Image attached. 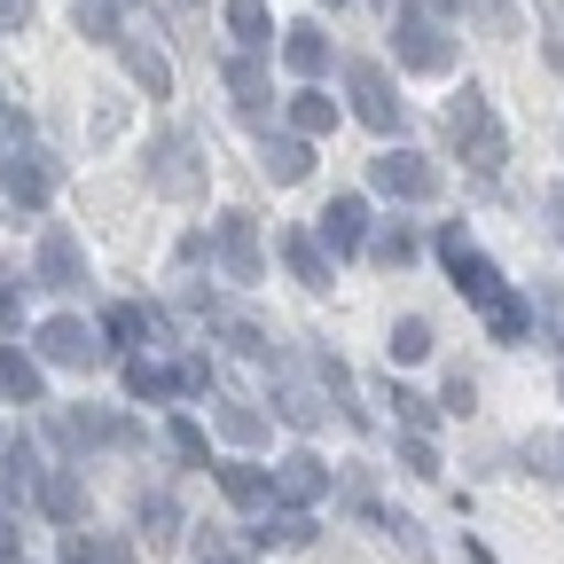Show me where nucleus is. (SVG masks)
<instances>
[{
  "mask_svg": "<svg viewBox=\"0 0 564 564\" xmlns=\"http://www.w3.org/2000/svg\"><path fill=\"white\" fill-rule=\"evenodd\" d=\"M400 463H408L415 478H440V447L423 440V432H408V440H400Z\"/></svg>",
  "mask_w": 564,
  "mask_h": 564,
  "instance_id": "nucleus-41",
  "label": "nucleus"
},
{
  "mask_svg": "<svg viewBox=\"0 0 564 564\" xmlns=\"http://www.w3.org/2000/svg\"><path fill=\"white\" fill-rule=\"evenodd\" d=\"M337 79H345L352 118H361L369 133H384V141H392V133L408 126V102H400V87L384 79V63H377V55H345V63H337Z\"/></svg>",
  "mask_w": 564,
  "mask_h": 564,
  "instance_id": "nucleus-3",
  "label": "nucleus"
},
{
  "mask_svg": "<svg viewBox=\"0 0 564 564\" xmlns=\"http://www.w3.org/2000/svg\"><path fill=\"white\" fill-rule=\"evenodd\" d=\"M0 400H17V408H40V400H47L40 352H24V345H0Z\"/></svg>",
  "mask_w": 564,
  "mask_h": 564,
  "instance_id": "nucleus-16",
  "label": "nucleus"
},
{
  "mask_svg": "<svg viewBox=\"0 0 564 564\" xmlns=\"http://www.w3.org/2000/svg\"><path fill=\"white\" fill-rule=\"evenodd\" d=\"M32 502H40V510H47L55 525H79V518H87V486H79V478H70V470H47V478H40V494H32Z\"/></svg>",
  "mask_w": 564,
  "mask_h": 564,
  "instance_id": "nucleus-22",
  "label": "nucleus"
},
{
  "mask_svg": "<svg viewBox=\"0 0 564 564\" xmlns=\"http://www.w3.org/2000/svg\"><path fill=\"white\" fill-rule=\"evenodd\" d=\"M423 9H432V17H455V9H463V0H423Z\"/></svg>",
  "mask_w": 564,
  "mask_h": 564,
  "instance_id": "nucleus-50",
  "label": "nucleus"
},
{
  "mask_svg": "<svg viewBox=\"0 0 564 564\" xmlns=\"http://www.w3.org/2000/svg\"><path fill=\"white\" fill-rule=\"evenodd\" d=\"M463 9H478V24H486L494 40H510V32H518V0H463Z\"/></svg>",
  "mask_w": 564,
  "mask_h": 564,
  "instance_id": "nucleus-40",
  "label": "nucleus"
},
{
  "mask_svg": "<svg viewBox=\"0 0 564 564\" xmlns=\"http://www.w3.org/2000/svg\"><path fill=\"white\" fill-rule=\"evenodd\" d=\"M220 494L236 510H267L274 502V470H259V463H220Z\"/></svg>",
  "mask_w": 564,
  "mask_h": 564,
  "instance_id": "nucleus-24",
  "label": "nucleus"
},
{
  "mask_svg": "<svg viewBox=\"0 0 564 564\" xmlns=\"http://www.w3.org/2000/svg\"><path fill=\"white\" fill-rule=\"evenodd\" d=\"M274 243H282V267H291V282H299V291H329V282H337V267H329L322 236H306V228H282Z\"/></svg>",
  "mask_w": 564,
  "mask_h": 564,
  "instance_id": "nucleus-15",
  "label": "nucleus"
},
{
  "mask_svg": "<svg viewBox=\"0 0 564 564\" xmlns=\"http://www.w3.org/2000/svg\"><path fill=\"white\" fill-rule=\"evenodd\" d=\"M126 392L133 400H150V408H165V400H188V384H181V369H158V361H126Z\"/></svg>",
  "mask_w": 564,
  "mask_h": 564,
  "instance_id": "nucleus-23",
  "label": "nucleus"
},
{
  "mask_svg": "<svg viewBox=\"0 0 564 564\" xmlns=\"http://www.w3.org/2000/svg\"><path fill=\"white\" fill-rule=\"evenodd\" d=\"M141 533H150V549L181 541V502H173V494H141Z\"/></svg>",
  "mask_w": 564,
  "mask_h": 564,
  "instance_id": "nucleus-33",
  "label": "nucleus"
},
{
  "mask_svg": "<svg viewBox=\"0 0 564 564\" xmlns=\"http://www.w3.org/2000/svg\"><path fill=\"white\" fill-rule=\"evenodd\" d=\"M259 173H267L274 188H299V181L314 173V150H306V133H274L267 150H259Z\"/></svg>",
  "mask_w": 564,
  "mask_h": 564,
  "instance_id": "nucleus-19",
  "label": "nucleus"
},
{
  "mask_svg": "<svg viewBox=\"0 0 564 564\" xmlns=\"http://www.w3.org/2000/svg\"><path fill=\"white\" fill-rule=\"evenodd\" d=\"M337 63V47H329V32L322 24H282V70H291V79H322V70Z\"/></svg>",
  "mask_w": 564,
  "mask_h": 564,
  "instance_id": "nucleus-14",
  "label": "nucleus"
},
{
  "mask_svg": "<svg viewBox=\"0 0 564 564\" xmlns=\"http://www.w3.org/2000/svg\"><path fill=\"white\" fill-rule=\"evenodd\" d=\"M24 150H32V118L0 102V165H9V158H24Z\"/></svg>",
  "mask_w": 564,
  "mask_h": 564,
  "instance_id": "nucleus-39",
  "label": "nucleus"
},
{
  "mask_svg": "<svg viewBox=\"0 0 564 564\" xmlns=\"http://www.w3.org/2000/svg\"><path fill=\"white\" fill-rule=\"evenodd\" d=\"M70 32H79V40H126L118 32V0H70Z\"/></svg>",
  "mask_w": 564,
  "mask_h": 564,
  "instance_id": "nucleus-32",
  "label": "nucleus"
},
{
  "mask_svg": "<svg viewBox=\"0 0 564 564\" xmlns=\"http://www.w3.org/2000/svg\"><path fill=\"white\" fill-rule=\"evenodd\" d=\"M369 251H377V267H408L423 243H415V228H400V220H384L377 236H369Z\"/></svg>",
  "mask_w": 564,
  "mask_h": 564,
  "instance_id": "nucleus-37",
  "label": "nucleus"
},
{
  "mask_svg": "<svg viewBox=\"0 0 564 564\" xmlns=\"http://www.w3.org/2000/svg\"><path fill=\"white\" fill-rule=\"evenodd\" d=\"M32 24V0H0V32H24Z\"/></svg>",
  "mask_w": 564,
  "mask_h": 564,
  "instance_id": "nucleus-45",
  "label": "nucleus"
},
{
  "mask_svg": "<svg viewBox=\"0 0 564 564\" xmlns=\"http://www.w3.org/2000/svg\"><path fill=\"white\" fill-rule=\"evenodd\" d=\"M447 141H455V150H463V165L478 173V181H494V173H502L510 165V133H502V118H494V102H486V87H455L447 95Z\"/></svg>",
  "mask_w": 564,
  "mask_h": 564,
  "instance_id": "nucleus-1",
  "label": "nucleus"
},
{
  "mask_svg": "<svg viewBox=\"0 0 564 564\" xmlns=\"http://www.w3.org/2000/svg\"><path fill=\"white\" fill-rule=\"evenodd\" d=\"M267 369H274V415H282V423H299V432H314V423H322V415L337 408V400L322 392V377H299L291 361H267Z\"/></svg>",
  "mask_w": 564,
  "mask_h": 564,
  "instance_id": "nucleus-11",
  "label": "nucleus"
},
{
  "mask_svg": "<svg viewBox=\"0 0 564 564\" xmlns=\"http://www.w3.org/2000/svg\"><path fill=\"white\" fill-rule=\"evenodd\" d=\"M55 440H70V447H102V440H133L118 415H102V408H63L55 415Z\"/></svg>",
  "mask_w": 564,
  "mask_h": 564,
  "instance_id": "nucleus-21",
  "label": "nucleus"
},
{
  "mask_svg": "<svg viewBox=\"0 0 564 564\" xmlns=\"http://www.w3.org/2000/svg\"><path fill=\"white\" fill-rule=\"evenodd\" d=\"M0 188H9V204H24V212H47V196H55V173L24 150V158H9L0 165Z\"/></svg>",
  "mask_w": 564,
  "mask_h": 564,
  "instance_id": "nucleus-20",
  "label": "nucleus"
},
{
  "mask_svg": "<svg viewBox=\"0 0 564 564\" xmlns=\"http://www.w3.org/2000/svg\"><path fill=\"white\" fill-rule=\"evenodd\" d=\"M322 494H329V463H322V455L299 447V455L274 463V502H282V510H314Z\"/></svg>",
  "mask_w": 564,
  "mask_h": 564,
  "instance_id": "nucleus-12",
  "label": "nucleus"
},
{
  "mask_svg": "<svg viewBox=\"0 0 564 564\" xmlns=\"http://www.w3.org/2000/svg\"><path fill=\"white\" fill-rule=\"evenodd\" d=\"M392 408H400L408 432H432V423H440V400H423V392H408V384H392Z\"/></svg>",
  "mask_w": 564,
  "mask_h": 564,
  "instance_id": "nucleus-38",
  "label": "nucleus"
},
{
  "mask_svg": "<svg viewBox=\"0 0 564 564\" xmlns=\"http://www.w3.org/2000/svg\"><path fill=\"white\" fill-rule=\"evenodd\" d=\"M369 188L400 196V204H423V196H440V165L415 158V150H384V158H369Z\"/></svg>",
  "mask_w": 564,
  "mask_h": 564,
  "instance_id": "nucleus-10",
  "label": "nucleus"
},
{
  "mask_svg": "<svg viewBox=\"0 0 564 564\" xmlns=\"http://www.w3.org/2000/svg\"><path fill=\"white\" fill-rule=\"evenodd\" d=\"M440 408H447V415H470V408H478V384L455 369V377H447V392H440Z\"/></svg>",
  "mask_w": 564,
  "mask_h": 564,
  "instance_id": "nucleus-42",
  "label": "nucleus"
},
{
  "mask_svg": "<svg viewBox=\"0 0 564 564\" xmlns=\"http://www.w3.org/2000/svg\"><path fill=\"white\" fill-rule=\"evenodd\" d=\"M63 564H102V541L70 525V533H63Z\"/></svg>",
  "mask_w": 564,
  "mask_h": 564,
  "instance_id": "nucleus-43",
  "label": "nucleus"
},
{
  "mask_svg": "<svg viewBox=\"0 0 564 564\" xmlns=\"http://www.w3.org/2000/svg\"><path fill=\"white\" fill-rule=\"evenodd\" d=\"M32 345H40L47 369H95L102 352H110V337H102L95 322H79V314H47V322L32 329Z\"/></svg>",
  "mask_w": 564,
  "mask_h": 564,
  "instance_id": "nucleus-8",
  "label": "nucleus"
},
{
  "mask_svg": "<svg viewBox=\"0 0 564 564\" xmlns=\"http://www.w3.org/2000/svg\"><path fill=\"white\" fill-rule=\"evenodd\" d=\"M478 322H486V337H502V345H525V329H533V299H525V291H502V299H494Z\"/></svg>",
  "mask_w": 564,
  "mask_h": 564,
  "instance_id": "nucleus-26",
  "label": "nucleus"
},
{
  "mask_svg": "<svg viewBox=\"0 0 564 564\" xmlns=\"http://www.w3.org/2000/svg\"><path fill=\"white\" fill-rule=\"evenodd\" d=\"M220 79H228V95H236V110H267V95H274V79H267V63L251 55V47H236L228 63H220Z\"/></svg>",
  "mask_w": 564,
  "mask_h": 564,
  "instance_id": "nucleus-18",
  "label": "nucleus"
},
{
  "mask_svg": "<svg viewBox=\"0 0 564 564\" xmlns=\"http://www.w3.org/2000/svg\"><path fill=\"white\" fill-rule=\"evenodd\" d=\"M188 306L212 322V337H220V345H236L243 361H274V329H267L251 306H236V299H212V291H188Z\"/></svg>",
  "mask_w": 564,
  "mask_h": 564,
  "instance_id": "nucleus-7",
  "label": "nucleus"
},
{
  "mask_svg": "<svg viewBox=\"0 0 564 564\" xmlns=\"http://www.w3.org/2000/svg\"><path fill=\"white\" fill-rule=\"evenodd\" d=\"M329 9H345V0H329Z\"/></svg>",
  "mask_w": 564,
  "mask_h": 564,
  "instance_id": "nucleus-51",
  "label": "nucleus"
},
{
  "mask_svg": "<svg viewBox=\"0 0 564 564\" xmlns=\"http://www.w3.org/2000/svg\"><path fill=\"white\" fill-rule=\"evenodd\" d=\"M291 133H337V95H322V87H299L291 95Z\"/></svg>",
  "mask_w": 564,
  "mask_h": 564,
  "instance_id": "nucleus-29",
  "label": "nucleus"
},
{
  "mask_svg": "<svg viewBox=\"0 0 564 564\" xmlns=\"http://www.w3.org/2000/svg\"><path fill=\"white\" fill-rule=\"evenodd\" d=\"M220 17H228L236 47H251V55H259V47H274V9H267V0H228Z\"/></svg>",
  "mask_w": 564,
  "mask_h": 564,
  "instance_id": "nucleus-27",
  "label": "nucleus"
},
{
  "mask_svg": "<svg viewBox=\"0 0 564 564\" xmlns=\"http://www.w3.org/2000/svg\"><path fill=\"white\" fill-rule=\"evenodd\" d=\"M165 447H173L188 470H220V463H212V440H204V423H196L188 408H173V415H165Z\"/></svg>",
  "mask_w": 564,
  "mask_h": 564,
  "instance_id": "nucleus-25",
  "label": "nucleus"
},
{
  "mask_svg": "<svg viewBox=\"0 0 564 564\" xmlns=\"http://www.w3.org/2000/svg\"><path fill=\"white\" fill-rule=\"evenodd\" d=\"M196 564H243V556H236V549H220V541H212V549H204Z\"/></svg>",
  "mask_w": 564,
  "mask_h": 564,
  "instance_id": "nucleus-49",
  "label": "nucleus"
},
{
  "mask_svg": "<svg viewBox=\"0 0 564 564\" xmlns=\"http://www.w3.org/2000/svg\"><path fill=\"white\" fill-rule=\"evenodd\" d=\"M118 63H126V79L141 87V95H173V63H165V47H150V40H118Z\"/></svg>",
  "mask_w": 564,
  "mask_h": 564,
  "instance_id": "nucleus-17",
  "label": "nucleus"
},
{
  "mask_svg": "<svg viewBox=\"0 0 564 564\" xmlns=\"http://www.w3.org/2000/svg\"><path fill=\"white\" fill-rule=\"evenodd\" d=\"M212 423H220L236 447H259V440H267V415H259L251 400H212Z\"/></svg>",
  "mask_w": 564,
  "mask_h": 564,
  "instance_id": "nucleus-30",
  "label": "nucleus"
},
{
  "mask_svg": "<svg viewBox=\"0 0 564 564\" xmlns=\"http://www.w3.org/2000/svg\"><path fill=\"white\" fill-rule=\"evenodd\" d=\"M322 251H337V259H352V251H361L369 243V196H329L322 204Z\"/></svg>",
  "mask_w": 564,
  "mask_h": 564,
  "instance_id": "nucleus-13",
  "label": "nucleus"
},
{
  "mask_svg": "<svg viewBox=\"0 0 564 564\" xmlns=\"http://www.w3.org/2000/svg\"><path fill=\"white\" fill-rule=\"evenodd\" d=\"M181 384H188V392H212V361H204V352H188V361H181Z\"/></svg>",
  "mask_w": 564,
  "mask_h": 564,
  "instance_id": "nucleus-44",
  "label": "nucleus"
},
{
  "mask_svg": "<svg viewBox=\"0 0 564 564\" xmlns=\"http://www.w3.org/2000/svg\"><path fill=\"white\" fill-rule=\"evenodd\" d=\"M17 549H24V533H17V518H9V510H0V564H9Z\"/></svg>",
  "mask_w": 564,
  "mask_h": 564,
  "instance_id": "nucleus-48",
  "label": "nucleus"
},
{
  "mask_svg": "<svg viewBox=\"0 0 564 564\" xmlns=\"http://www.w3.org/2000/svg\"><path fill=\"white\" fill-rule=\"evenodd\" d=\"M32 282L40 291H87V251H79V236L70 228H40V251H32Z\"/></svg>",
  "mask_w": 564,
  "mask_h": 564,
  "instance_id": "nucleus-9",
  "label": "nucleus"
},
{
  "mask_svg": "<svg viewBox=\"0 0 564 564\" xmlns=\"http://www.w3.org/2000/svg\"><path fill=\"white\" fill-rule=\"evenodd\" d=\"M392 361H432V322H423V314L392 322Z\"/></svg>",
  "mask_w": 564,
  "mask_h": 564,
  "instance_id": "nucleus-36",
  "label": "nucleus"
},
{
  "mask_svg": "<svg viewBox=\"0 0 564 564\" xmlns=\"http://www.w3.org/2000/svg\"><path fill=\"white\" fill-rule=\"evenodd\" d=\"M118 9H133V0H118Z\"/></svg>",
  "mask_w": 564,
  "mask_h": 564,
  "instance_id": "nucleus-52",
  "label": "nucleus"
},
{
  "mask_svg": "<svg viewBox=\"0 0 564 564\" xmlns=\"http://www.w3.org/2000/svg\"><path fill=\"white\" fill-rule=\"evenodd\" d=\"M17 314H24V291H17V282H0V329H17Z\"/></svg>",
  "mask_w": 564,
  "mask_h": 564,
  "instance_id": "nucleus-46",
  "label": "nucleus"
},
{
  "mask_svg": "<svg viewBox=\"0 0 564 564\" xmlns=\"http://www.w3.org/2000/svg\"><path fill=\"white\" fill-rule=\"evenodd\" d=\"M392 47H400V70H415V79H447L455 70V32H447V17L423 9V0H400Z\"/></svg>",
  "mask_w": 564,
  "mask_h": 564,
  "instance_id": "nucleus-2",
  "label": "nucleus"
},
{
  "mask_svg": "<svg viewBox=\"0 0 564 564\" xmlns=\"http://www.w3.org/2000/svg\"><path fill=\"white\" fill-rule=\"evenodd\" d=\"M549 236H556V251H564V181L549 188Z\"/></svg>",
  "mask_w": 564,
  "mask_h": 564,
  "instance_id": "nucleus-47",
  "label": "nucleus"
},
{
  "mask_svg": "<svg viewBox=\"0 0 564 564\" xmlns=\"http://www.w3.org/2000/svg\"><path fill=\"white\" fill-rule=\"evenodd\" d=\"M518 463H525L533 478H549V486H564V432H525V447H518Z\"/></svg>",
  "mask_w": 564,
  "mask_h": 564,
  "instance_id": "nucleus-31",
  "label": "nucleus"
},
{
  "mask_svg": "<svg viewBox=\"0 0 564 564\" xmlns=\"http://www.w3.org/2000/svg\"><path fill=\"white\" fill-rule=\"evenodd\" d=\"M40 478H47V470H40V455H32L24 440L0 447V494H40Z\"/></svg>",
  "mask_w": 564,
  "mask_h": 564,
  "instance_id": "nucleus-34",
  "label": "nucleus"
},
{
  "mask_svg": "<svg viewBox=\"0 0 564 564\" xmlns=\"http://www.w3.org/2000/svg\"><path fill=\"white\" fill-rule=\"evenodd\" d=\"M212 259H220V274L236 282V291H251V282L267 274V243H259L251 212H212Z\"/></svg>",
  "mask_w": 564,
  "mask_h": 564,
  "instance_id": "nucleus-6",
  "label": "nucleus"
},
{
  "mask_svg": "<svg viewBox=\"0 0 564 564\" xmlns=\"http://www.w3.org/2000/svg\"><path fill=\"white\" fill-rule=\"evenodd\" d=\"M102 337H110V345H141V337H165V314H158V306H133V299H126V306H110V314H102Z\"/></svg>",
  "mask_w": 564,
  "mask_h": 564,
  "instance_id": "nucleus-28",
  "label": "nucleus"
},
{
  "mask_svg": "<svg viewBox=\"0 0 564 564\" xmlns=\"http://www.w3.org/2000/svg\"><path fill=\"white\" fill-rule=\"evenodd\" d=\"M141 173H150V188L158 196H204V181H212V165H204V141L188 133V126H173V133H158L150 141V158H141Z\"/></svg>",
  "mask_w": 564,
  "mask_h": 564,
  "instance_id": "nucleus-4",
  "label": "nucleus"
},
{
  "mask_svg": "<svg viewBox=\"0 0 564 564\" xmlns=\"http://www.w3.org/2000/svg\"><path fill=\"white\" fill-rule=\"evenodd\" d=\"M440 267L455 274V291H463V299H470L478 314H486L494 299L510 291V282H502V267H494V259H486V251L470 243V228H463V220H447V228H440Z\"/></svg>",
  "mask_w": 564,
  "mask_h": 564,
  "instance_id": "nucleus-5",
  "label": "nucleus"
},
{
  "mask_svg": "<svg viewBox=\"0 0 564 564\" xmlns=\"http://www.w3.org/2000/svg\"><path fill=\"white\" fill-rule=\"evenodd\" d=\"M251 541H259V549H306V541H314V518H306V510H274L267 533H251Z\"/></svg>",
  "mask_w": 564,
  "mask_h": 564,
  "instance_id": "nucleus-35",
  "label": "nucleus"
}]
</instances>
